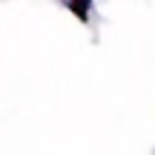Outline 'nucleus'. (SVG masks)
<instances>
[{"mask_svg":"<svg viewBox=\"0 0 155 155\" xmlns=\"http://www.w3.org/2000/svg\"><path fill=\"white\" fill-rule=\"evenodd\" d=\"M66 9H69V12H75V15H81L83 20H86V15H89V3H83V6H72V3H69Z\"/></svg>","mask_w":155,"mask_h":155,"instance_id":"1","label":"nucleus"}]
</instances>
